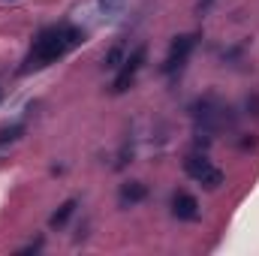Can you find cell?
<instances>
[{
	"mask_svg": "<svg viewBox=\"0 0 259 256\" xmlns=\"http://www.w3.org/2000/svg\"><path fill=\"white\" fill-rule=\"evenodd\" d=\"M84 30L81 27H75V24H52V27H46V30H39V36L33 39V46H30V52H27V58H24V66H21V72H33V69H42V66L55 64V61H61L64 55H69L72 49H78L81 42H84Z\"/></svg>",
	"mask_w": 259,
	"mask_h": 256,
	"instance_id": "cell-1",
	"label": "cell"
},
{
	"mask_svg": "<svg viewBox=\"0 0 259 256\" xmlns=\"http://www.w3.org/2000/svg\"><path fill=\"white\" fill-rule=\"evenodd\" d=\"M190 115H193V121H196V133H202V136H214L220 130L235 127V112L226 103H220L217 97H211V94L202 97V100H196L193 106H190Z\"/></svg>",
	"mask_w": 259,
	"mask_h": 256,
	"instance_id": "cell-2",
	"label": "cell"
},
{
	"mask_svg": "<svg viewBox=\"0 0 259 256\" xmlns=\"http://www.w3.org/2000/svg\"><path fill=\"white\" fill-rule=\"evenodd\" d=\"M184 172L193 178L196 184H202L205 190H217V187L223 184V172H220L205 154H190V157L184 160Z\"/></svg>",
	"mask_w": 259,
	"mask_h": 256,
	"instance_id": "cell-3",
	"label": "cell"
},
{
	"mask_svg": "<svg viewBox=\"0 0 259 256\" xmlns=\"http://www.w3.org/2000/svg\"><path fill=\"white\" fill-rule=\"evenodd\" d=\"M145 61H148V46H136V49L127 55V61L121 64V69L115 72L112 94H127L130 88L136 84V75H139V69L145 66Z\"/></svg>",
	"mask_w": 259,
	"mask_h": 256,
	"instance_id": "cell-4",
	"label": "cell"
},
{
	"mask_svg": "<svg viewBox=\"0 0 259 256\" xmlns=\"http://www.w3.org/2000/svg\"><path fill=\"white\" fill-rule=\"evenodd\" d=\"M196 42H199V33H181V36H175L172 39V46H169V55H166V61H163V75H172V72H178V69H184V64L190 61V55H193Z\"/></svg>",
	"mask_w": 259,
	"mask_h": 256,
	"instance_id": "cell-5",
	"label": "cell"
},
{
	"mask_svg": "<svg viewBox=\"0 0 259 256\" xmlns=\"http://www.w3.org/2000/svg\"><path fill=\"white\" fill-rule=\"evenodd\" d=\"M169 208H172V217L175 220H184V223H193L199 220V199L187 190H175L169 199Z\"/></svg>",
	"mask_w": 259,
	"mask_h": 256,
	"instance_id": "cell-6",
	"label": "cell"
},
{
	"mask_svg": "<svg viewBox=\"0 0 259 256\" xmlns=\"http://www.w3.org/2000/svg\"><path fill=\"white\" fill-rule=\"evenodd\" d=\"M145 199H148V184L145 181H127V184L118 187V205L121 208H133Z\"/></svg>",
	"mask_w": 259,
	"mask_h": 256,
	"instance_id": "cell-7",
	"label": "cell"
},
{
	"mask_svg": "<svg viewBox=\"0 0 259 256\" xmlns=\"http://www.w3.org/2000/svg\"><path fill=\"white\" fill-rule=\"evenodd\" d=\"M75 208H78V202H75V199H66L64 205L49 217V226H52V229H64L66 223H69V217L75 214Z\"/></svg>",
	"mask_w": 259,
	"mask_h": 256,
	"instance_id": "cell-8",
	"label": "cell"
},
{
	"mask_svg": "<svg viewBox=\"0 0 259 256\" xmlns=\"http://www.w3.org/2000/svg\"><path fill=\"white\" fill-rule=\"evenodd\" d=\"M124 61H127V49L118 42V46H112V49L106 52V58H103V66H106V69H112V72H118Z\"/></svg>",
	"mask_w": 259,
	"mask_h": 256,
	"instance_id": "cell-9",
	"label": "cell"
},
{
	"mask_svg": "<svg viewBox=\"0 0 259 256\" xmlns=\"http://www.w3.org/2000/svg\"><path fill=\"white\" fill-rule=\"evenodd\" d=\"M21 133H24V124H21V121H15V124H6V127H0V145H9V142L21 139Z\"/></svg>",
	"mask_w": 259,
	"mask_h": 256,
	"instance_id": "cell-10",
	"label": "cell"
},
{
	"mask_svg": "<svg viewBox=\"0 0 259 256\" xmlns=\"http://www.w3.org/2000/svg\"><path fill=\"white\" fill-rule=\"evenodd\" d=\"M130 160H133V145L124 142V145H121V151H118V163H115V169H124Z\"/></svg>",
	"mask_w": 259,
	"mask_h": 256,
	"instance_id": "cell-11",
	"label": "cell"
},
{
	"mask_svg": "<svg viewBox=\"0 0 259 256\" xmlns=\"http://www.w3.org/2000/svg\"><path fill=\"white\" fill-rule=\"evenodd\" d=\"M247 109H253V115L259 118V97L253 94V97H247Z\"/></svg>",
	"mask_w": 259,
	"mask_h": 256,
	"instance_id": "cell-12",
	"label": "cell"
},
{
	"mask_svg": "<svg viewBox=\"0 0 259 256\" xmlns=\"http://www.w3.org/2000/svg\"><path fill=\"white\" fill-rule=\"evenodd\" d=\"M0 103H3V91H0Z\"/></svg>",
	"mask_w": 259,
	"mask_h": 256,
	"instance_id": "cell-13",
	"label": "cell"
}]
</instances>
